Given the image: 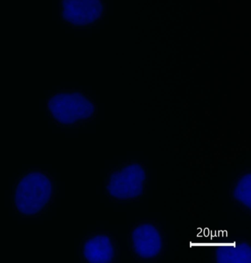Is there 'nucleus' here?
<instances>
[{
	"instance_id": "nucleus-6",
	"label": "nucleus",
	"mask_w": 251,
	"mask_h": 263,
	"mask_svg": "<svg viewBox=\"0 0 251 263\" xmlns=\"http://www.w3.org/2000/svg\"><path fill=\"white\" fill-rule=\"evenodd\" d=\"M119 253L115 237L107 232H88L81 239L78 247V257L82 262H117Z\"/></svg>"
},
{
	"instance_id": "nucleus-1",
	"label": "nucleus",
	"mask_w": 251,
	"mask_h": 263,
	"mask_svg": "<svg viewBox=\"0 0 251 263\" xmlns=\"http://www.w3.org/2000/svg\"><path fill=\"white\" fill-rule=\"evenodd\" d=\"M57 194L56 179L48 171L30 168L15 179L12 208L22 219H37L49 211Z\"/></svg>"
},
{
	"instance_id": "nucleus-3",
	"label": "nucleus",
	"mask_w": 251,
	"mask_h": 263,
	"mask_svg": "<svg viewBox=\"0 0 251 263\" xmlns=\"http://www.w3.org/2000/svg\"><path fill=\"white\" fill-rule=\"evenodd\" d=\"M148 173L144 164L129 160L114 167L105 179V194L114 202H134L145 196Z\"/></svg>"
},
{
	"instance_id": "nucleus-2",
	"label": "nucleus",
	"mask_w": 251,
	"mask_h": 263,
	"mask_svg": "<svg viewBox=\"0 0 251 263\" xmlns=\"http://www.w3.org/2000/svg\"><path fill=\"white\" fill-rule=\"evenodd\" d=\"M46 114L62 129H79L95 120L98 107L91 96L76 88L52 92L44 102Z\"/></svg>"
},
{
	"instance_id": "nucleus-8",
	"label": "nucleus",
	"mask_w": 251,
	"mask_h": 263,
	"mask_svg": "<svg viewBox=\"0 0 251 263\" xmlns=\"http://www.w3.org/2000/svg\"><path fill=\"white\" fill-rule=\"evenodd\" d=\"M250 172H245L237 177L231 189L232 199L245 209H250Z\"/></svg>"
},
{
	"instance_id": "nucleus-7",
	"label": "nucleus",
	"mask_w": 251,
	"mask_h": 263,
	"mask_svg": "<svg viewBox=\"0 0 251 263\" xmlns=\"http://www.w3.org/2000/svg\"><path fill=\"white\" fill-rule=\"evenodd\" d=\"M217 247L215 249V259L218 262L245 263L250 262V244L249 242H242L240 249L237 244L234 247Z\"/></svg>"
},
{
	"instance_id": "nucleus-5",
	"label": "nucleus",
	"mask_w": 251,
	"mask_h": 263,
	"mask_svg": "<svg viewBox=\"0 0 251 263\" xmlns=\"http://www.w3.org/2000/svg\"><path fill=\"white\" fill-rule=\"evenodd\" d=\"M128 242L136 259L148 261L156 259L163 251V236L159 226L153 221H140L130 230Z\"/></svg>"
},
{
	"instance_id": "nucleus-4",
	"label": "nucleus",
	"mask_w": 251,
	"mask_h": 263,
	"mask_svg": "<svg viewBox=\"0 0 251 263\" xmlns=\"http://www.w3.org/2000/svg\"><path fill=\"white\" fill-rule=\"evenodd\" d=\"M105 0H59V18L75 30L96 26L105 13Z\"/></svg>"
}]
</instances>
